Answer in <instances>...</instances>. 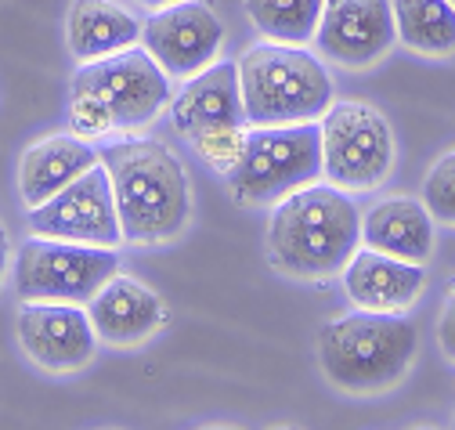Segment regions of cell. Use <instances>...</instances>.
Returning <instances> with one entry per match:
<instances>
[{"label": "cell", "mask_w": 455, "mask_h": 430, "mask_svg": "<svg viewBox=\"0 0 455 430\" xmlns=\"http://www.w3.org/2000/svg\"><path fill=\"white\" fill-rule=\"evenodd\" d=\"M112 181L124 243L156 246L181 235L192 213V192L181 159L156 138H131L101 148Z\"/></svg>", "instance_id": "obj_1"}, {"label": "cell", "mask_w": 455, "mask_h": 430, "mask_svg": "<svg viewBox=\"0 0 455 430\" xmlns=\"http://www.w3.org/2000/svg\"><path fill=\"white\" fill-rule=\"evenodd\" d=\"M362 246V213L336 185H304L275 203L267 253L278 272L325 279L344 272Z\"/></svg>", "instance_id": "obj_2"}, {"label": "cell", "mask_w": 455, "mask_h": 430, "mask_svg": "<svg viewBox=\"0 0 455 430\" xmlns=\"http://www.w3.org/2000/svg\"><path fill=\"white\" fill-rule=\"evenodd\" d=\"M416 326L390 311H351L318 333L322 372L351 394H379L409 372L416 358Z\"/></svg>", "instance_id": "obj_3"}, {"label": "cell", "mask_w": 455, "mask_h": 430, "mask_svg": "<svg viewBox=\"0 0 455 430\" xmlns=\"http://www.w3.org/2000/svg\"><path fill=\"white\" fill-rule=\"evenodd\" d=\"M239 87L246 120L253 127L311 123L332 105V80L325 66L293 44H257L239 59Z\"/></svg>", "instance_id": "obj_4"}, {"label": "cell", "mask_w": 455, "mask_h": 430, "mask_svg": "<svg viewBox=\"0 0 455 430\" xmlns=\"http://www.w3.org/2000/svg\"><path fill=\"white\" fill-rule=\"evenodd\" d=\"M318 178H322V127L315 120L250 127L239 163L224 174L228 192L250 206L278 203L304 185H315Z\"/></svg>", "instance_id": "obj_5"}, {"label": "cell", "mask_w": 455, "mask_h": 430, "mask_svg": "<svg viewBox=\"0 0 455 430\" xmlns=\"http://www.w3.org/2000/svg\"><path fill=\"white\" fill-rule=\"evenodd\" d=\"M322 178L344 192H365L387 181L394 167V134L383 113L362 101L329 105L322 116Z\"/></svg>", "instance_id": "obj_6"}, {"label": "cell", "mask_w": 455, "mask_h": 430, "mask_svg": "<svg viewBox=\"0 0 455 430\" xmlns=\"http://www.w3.org/2000/svg\"><path fill=\"white\" fill-rule=\"evenodd\" d=\"M120 257L112 246H84L66 239H26L15 260V290L22 300L87 304L112 275Z\"/></svg>", "instance_id": "obj_7"}, {"label": "cell", "mask_w": 455, "mask_h": 430, "mask_svg": "<svg viewBox=\"0 0 455 430\" xmlns=\"http://www.w3.org/2000/svg\"><path fill=\"white\" fill-rule=\"evenodd\" d=\"M73 91L101 98L116 131H138L170 105V76L145 47H127L98 62H84L73 76Z\"/></svg>", "instance_id": "obj_8"}, {"label": "cell", "mask_w": 455, "mask_h": 430, "mask_svg": "<svg viewBox=\"0 0 455 430\" xmlns=\"http://www.w3.org/2000/svg\"><path fill=\"white\" fill-rule=\"evenodd\" d=\"M29 228L33 235H44V239H66V243H84V246L124 243L108 171L94 163L87 174L69 181L62 192H54L47 203L33 206Z\"/></svg>", "instance_id": "obj_9"}, {"label": "cell", "mask_w": 455, "mask_h": 430, "mask_svg": "<svg viewBox=\"0 0 455 430\" xmlns=\"http://www.w3.org/2000/svg\"><path fill=\"white\" fill-rule=\"evenodd\" d=\"M224 44V22L203 0H174L152 12L141 26V47L166 76L188 80L217 62Z\"/></svg>", "instance_id": "obj_10"}, {"label": "cell", "mask_w": 455, "mask_h": 430, "mask_svg": "<svg viewBox=\"0 0 455 430\" xmlns=\"http://www.w3.org/2000/svg\"><path fill=\"white\" fill-rule=\"evenodd\" d=\"M322 59L344 69H369L397 44L390 0H325L315 29Z\"/></svg>", "instance_id": "obj_11"}, {"label": "cell", "mask_w": 455, "mask_h": 430, "mask_svg": "<svg viewBox=\"0 0 455 430\" xmlns=\"http://www.w3.org/2000/svg\"><path fill=\"white\" fill-rule=\"evenodd\" d=\"M19 340L36 365L51 372H69L94 358L98 337L80 304L26 300L19 311Z\"/></svg>", "instance_id": "obj_12"}, {"label": "cell", "mask_w": 455, "mask_h": 430, "mask_svg": "<svg viewBox=\"0 0 455 430\" xmlns=\"http://www.w3.org/2000/svg\"><path fill=\"white\" fill-rule=\"evenodd\" d=\"M170 120L192 138L206 127H246V105L239 87V62H213L188 76L185 87L170 98Z\"/></svg>", "instance_id": "obj_13"}, {"label": "cell", "mask_w": 455, "mask_h": 430, "mask_svg": "<svg viewBox=\"0 0 455 430\" xmlns=\"http://www.w3.org/2000/svg\"><path fill=\"white\" fill-rule=\"evenodd\" d=\"M87 318L94 326V337L105 344H141L163 326V300L124 275H112L91 300H87Z\"/></svg>", "instance_id": "obj_14"}, {"label": "cell", "mask_w": 455, "mask_h": 430, "mask_svg": "<svg viewBox=\"0 0 455 430\" xmlns=\"http://www.w3.org/2000/svg\"><path fill=\"white\" fill-rule=\"evenodd\" d=\"M423 283H427L423 264L397 260L369 246L358 250L344 267V290L365 311L402 315L405 307L416 304V297L423 293Z\"/></svg>", "instance_id": "obj_15"}, {"label": "cell", "mask_w": 455, "mask_h": 430, "mask_svg": "<svg viewBox=\"0 0 455 430\" xmlns=\"http://www.w3.org/2000/svg\"><path fill=\"white\" fill-rule=\"evenodd\" d=\"M94 163H101V152L87 145V138L76 134H54L26 148L19 163V192L22 203L33 210L47 203L54 192H62L69 181L87 174Z\"/></svg>", "instance_id": "obj_16"}, {"label": "cell", "mask_w": 455, "mask_h": 430, "mask_svg": "<svg viewBox=\"0 0 455 430\" xmlns=\"http://www.w3.org/2000/svg\"><path fill=\"white\" fill-rule=\"evenodd\" d=\"M362 243L397 260L427 264L434 253V218L416 199H383L365 213Z\"/></svg>", "instance_id": "obj_17"}, {"label": "cell", "mask_w": 455, "mask_h": 430, "mask_svg": "<svg viewBox=\"0 0 455 430\" xmlns=\"http://www.w3.org/2000/svg\"><path fill=\"white\" fill-rule=\"evenodd\" d=\"M66 40L76 62H98L141 40V22L116 0H73L66 15Z\"/></svg>", "instance_id": "obj_18"}, {"label": "cell", "mask_w": 455, "mask_h": 430, "mask_svg": "<svg viewBox=\"0 0 455 430\" xmlns=\"http://www.w3.org/2000/svg\"><path fill=\"white\" fill-rule=\"evenodd\" d=\"M397 40L430 59L455 51V8L448 0H390Z\"/></svg>", "instance_id": "obj_19"}, {"label": "cell", "mask_w": 455, "mask_h": 430, "mask_svg": "<svg viewBox=\"0 0 455 430\" xmlns=\"http://www.w3.org/2000/svg\"><path fill=\"white\" fill-rule=\"evenodd\" d=\"M325 0H243L250 22L271 44H307L315 40Z\"/></svg>", "instance_id": "obj_20"}, {"label": "cell", "mask_w": 455, "mask_h": 430, "mask_svg": "<svg viewBox=\"0 0 455 430\" xmlns=\"http://www.w3.org/2000/svg\"><path fill=\"white\" fill-rule=\"evenodd\" d=\"M246 131L250 127H206V131L192 134L188 141L196 145V152L206 159L217 174H228L239 163V155L246 148Z\"/></svg>", "instance_id": "obj_21"}, {"label": "cell", "mask_w": 455, "mask_h": 430, "mask_svg": "<svg viewBox=\"0 0 455 430\" xmlns=\"http://www.w3.org/2000/svg\"><path fill=\"white\" fill-rule=\"evenodd\" d=\"M423 206L434 221L455 225V148L444 152L423 181Z\"/></svg>", "instance_id": "obj_22"}, {"label": "cell", "mask_w": 455, "mask_h": 430, "mask_svg": "<svg viewBox=\"0 0 455 430\" xmlns=\"http://www.w3.org/2000/svg\"><path fill=\"white\" fill-rule=\"evenodd\" d=\"M69 127L76 138H101L108 131H116L108 105L101 98L80 94V91H73V101H69Z\"/></svg>", "instance_id": "obj_23"}, {"label": "cell", "mask_w": 455, "mask_h": 430, "mask_svg": "<svg viewBox=\"0 0 455 430\" xmlns=\"http://www.w3.org/2000/svg\"><path fill=\"white\" fill-rule=\"evenodd\" d=\"M437 340H441V351L455 362V283L448 286V297H444V307L437 318Z\"/></svg>", "instance_id": "obj_24"}, {"label": "cell", "mask_w": 455, "mask_h": 430, "mask_svg": "<svg viewBox=\"0 0 455 430\" xmlns=\"http://www.w3.org/2000/svg\"><path fill=\"white\" fill-rule=\"evenodd\" d=\"M8 232H4V225H0V283H4V272H8Z\"/></svg>", "instance_id": "obj_25"}, {"label": "cell", "mask_w": 455, "mask_h": 430, "mask_svg": "<svg viewBox=\"0 0 455 430\" xmlns=\"http://www.w3.org/2000/svg\"><path fill=\"white\" fill-rule=\"evenodd\" d=\"M138 4H145V8H163V4H174V0H138Z\"/></svg>", "instance_id": "obj_26"}, {"label": "cell", "mask_w": 455, "mask_h": 430, "mask_svg": "<svg viewBox=\"0 0 455 430\" xmlns=\"http://www.w3.org/2000/svg\"><path fill=\"white\" fill-rule=\"evenodd\" d=\"M448 4H451V8H455V0H448Z\"/></svg>", "instance_id": "obj_27"}, {"label": "cell", "mask_w": 455, "mask_h": 430, "mask_svg": "<svg viewBox=\"0 0 455 430\" xmlns=\"http://www.w3.org/2000/svg\"><path fill=\"white\" fill-rule=\"evenodd\" d=\"M286 430H290V426H286Z\"/></svg>", "instance_id": "obj_28"}, {"label": "cell", "mask_w": 455, "mask_h": 430, "mask_svg": "<svg viewBox=\"0 0 455 430\" xmlns=\"http://www.w3.org/2000/svg\"><path fill=\"white\" fill-rule=\"evenodd\" d=\"M451 430H455V426H451Z\"/></svg>", "instance_id": "obj_29"}]
</instances>
